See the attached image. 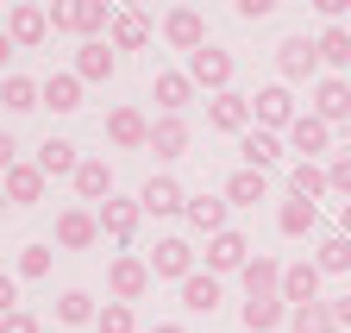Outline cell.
<instances>
[{"label": "cell", "instance_id": "obj_1", "mask_svg": "<svg viewBox=\"0 0 351 333\" xmlns=\"http://www.w3.org/2000/svg\"><path fill=\"white\" fill-rule=\"evenodd\" d=\"M276 69H282V89L289 82H307L320 69V45H307V38H282L276 45Z\"/></svg>", "mask_w": 351, "mask_h": 333}, {"label": "cell", "instance_id": "obj_2", "mask_svg": "<svg viewBox=\"0 0 351 333\" xmlns=\"http://www.w3.org/2000/svg\"><path fill=\"white\" fill-rule=\"evenodd\" d=\"M251 113H257V126L263 133H276V126H295V95L282 89V82H276V89H257V101H251Z\"/></svg>", "mask_w": 351, "mask_h": 333}, {"label": "cell", "instance_id": "obj_3", "mask_svg": "<svg viewBox=\"0 0 351 333\" xmlns=\"http://www.w3.org/2000/svg\"><path fill=\"white\" fill-rule=\"evenodd\" d=\"M163 38H169L176 51H189V57H195V51H207V19H201L195 7H176V13L163 19Z\"/></svg>", "mask_w": 351, "mask_h": 333}, {"label": "cell", "instance_id": "obj_4", "mask_svg": "<svg viewBox=\"0 0 351 333\" xmlns=\"http://www.w3.org/2000/svg\"><path fill=\"white\" fill-rule=\"evenodd\" d=\"M107 283H113V302H125V308H132V302L151 289V264H145V258H113Z\"/></svg>", "mask_w": 351, "mask_h": 333}, {"label": "cell", "instance_id": "obj_5", "mask_svg": "<svg viewBox=\"0 0 351 333\" xmlns=\"http://www.w3.org/2000/svg\"><path fill=\"white\" fill-rule=\"evenodd\" d=\"M314 119H326V126H351V82L326 76L314 89Z\"/></svg>", "mask_w": 351, "mask_h": 333}, {"label": "cell", "instance_id": "obj_6", "mask_svg": "<svg viewBox=\"0 0 351 333\" xmlns=\"http://www.w3.org/2000/svg\"><path fill=\"white\" fill-rule=\"evenodd\" d=\"M151 277H195V245L189 239H157V252H151Z\"/></svg>", "mask_w": 351, "mask_h": 333}, {"label": "cell", "instance_id": "obj_7", "mask_svg": "<svg viewBox=\"0 0 351 333\" xmlns=\"http://www.w3.org/2000/svg\"><path fill=\"white\" fill-rule=\"evenodd\" d=\"M189 82H201V89H213V95H226V82H232V57L226 51H195L189 57Z\"/></svg>", "mask_w": 351, "mask_h": 333}, {"label": "cell", "instance_id": "obj_8", "mask_svg": "<svg viewBox=\"0 0 351 333\" xmlns=\"http://www.w3.org/2000/svg\"><path fill=\"white\" fill-rule=\"evenodd\" d=\"M101 239V214H88V207H69V214H57V245L63 252H82V245Z\"/></svg>", "mask_w": 351, "mask_h": 333}, {"label": "cell", "instance_id": "obj_9", "mask_svg": "<svg viewBox=\"0 0 351 333\" xmlns=\"http://www.w3.org/2000/svg\"><path fill=\"white\" fill-rule=\"evenodd\" d=\"M44 32H51V7H13L7 13V38H13L19 51L44 45Z\"/></svg>", "mask_w": 351, "mask_h": 333}, {"label": "cell", "instance_id": "obj_10", "mask_svg": "<svg viewBox=\"0 0 351 333\" xmlns=\"http://www.w3.org/2000/svg\"><path fill=\"white\" fill-rule=\"evenodd\" d=\"M107 139H113L119 151H138V145H151V126H145L138 107H113V113H107Z\"/></svg>", "mask_w": 351, "mask_h": 333}, {"label": "cell", "instance_id": "obj_11", "mask_svg": "<svg viewBox=\"0 0 351 333\" xmlns=\"http://www.w3.org/2000/svg\"><path fill=\"white\" fill-rule=\"evenodd\" d=\"M282 302L289 308L320 302V264H282Z\"/></svg>", "mask_w": 351, "mask_h": 333}, {"label": "cell", "instance_id": "obj_12", "mask_svg": "<svg viewBox=\"0 0 351 333\" xmlns=\"http://www.w3.org/2000/svg\"><path fill=\"white\" fill-rule=\"evenodd\" d=\"M289 145L301 151V163H314V157L332 145V126H326V119H314V113H301L295 126H289Z\"/></svg>", "mask_w": 351, "mask_h": 333}, {"label": "cell", "instance_id": "obj_13", "mask_svg": "<svg viewBox=\"0 0 351 333\" xmlns=\"http://www.w3.org/2000/svg\"><path fill=\"white\" fill-rule=\"evenodd\" d=\"M251 264V245H245V233H219V239H207V271H245Z\"/></svg>", "mask_w": 351, "mask_h": 333}, {"label": "cell", "instance_id": "obj_14", "mask_svg": "<svg viewBox=\"0 0 351 333\" xmlns=\"http://www.w3.org/2000/svg\"><path fill=\"white\" fill-rule=\"evenodd\" d=\"M138 207H145V214H189V195L176 189L169 176H151V183L138 189Z\"/></svg>", "mask_w": 351, "mask_h": 333}, {"label": "cell", "instance_id": "obj_15", "mask_svg": "<svg viewBox=\"0 0 351 333\" xmlns=\"http://www.w3.org/2000/svg\"><path fill=\"white\" fill-rule=\"evenodd\" d=\"M0 189H7L13 207H32V201L44 195V170H38V163H13V170L0 176Z\"/></svg>", "mask_w": 351, "mask_h": 333}, {"label": "cell", "instance_id": "obj_16", "mask_svg": "<svg viewBox=\"0 0 351 333\" xmlns=\"http://www.w3.org/2000/svg\"><path fill=\"white\" fill-rule=\"evenodd\" d=\"M207 119H213V126H219V133H245V126H251V119H257V113H251V101H245V95H232V89H226V95H213V107H207Z\"/></svg>", "mask_w": 351, "mask_h": 333}, {"label": "cell", "instance_id": "obj_17", "mask_svg": "<svg viewBox=\"0 0 351 333\" xmlns=\"http://www.w3.org/2000/svg\"><path fill=\"white\" fill-rule=\"evenodd\" d=\"M38 170H44V176H75V170H82V157H75V145H69V139H57V133H51V139L38 145Z\"/></svg>", "mask_w": 351, "mask_h": 333}, {"label": "cell", "instance_id": "obj_18", "mask_svg": "<svg viewBox=\"0 0 351 333\" xmlns=\"http://www.w3.org/2000/svg\"><path fill=\"white\" fill-rule=\"evenodd\" d=\"M138 214H145V207H138V201H101V233L125 245L132 233H138Z\"/></svg>", "mask_w": 351, "mask_h": 333}, {"label": "cell", "instance_id": "obj_19", "mask_svg": "<svg viewBox=\"0 0 351 333\" xmlns=\"http://www.w3.org/2000/svg\"><path fill=\"white\" fill-rule=\"evenodd\" d=\"M239 277H245V302L251 296H282V264L276 258H251Z\"/></svg>", "mask_w": 351, "mask_h": 333}, {"label": "cell", "instance_id": "obj_20", "mask_svg": "<svg viewBox=\"0 0 351 333\" xmlns=\"http://www.w3.org/2000/svg\"><path fill=\"white\" fill-rule=\"evenodd\" d=\"M75 195L82 201H113V170H107V157H82V170H75Z\"/></svg>", "mask_w": 351, "mask_h": 333}, {"label": "cell", "instance_id": "obj_21", "mask_svg": "<svg viewBox=\"0 0 351 333\" xmlns=\"http://www.w3.org/2000/svg\"><path fill=\"white\" fill-rule=\"evenodd\" d=\"M182 308H189V314H213V308H219V277H213V271H195V277L182 283Z\"/></svg>", "mask_w": 351, "mask_h": 333}, {"label": "cell", "instance_id": "obj_22", "mask_svg": "<svg viewBox=\"0 0 351 333\" xmlns=\"http://www.w3.org/2000/svg\"><path fill=\"white\" fill-rule=\"evenodd\" d=\"M75 76H82V82H107V76H113V45H107V38H88V45H82Z\"/></svg>", "mask_w": 351, "mask_h": 333}, {"label": "cell", "instance_id": "obj_23", "mask_svg": "<svg viewBox=\"0 0 351 333\" xmlns=\"http://www.w3.org/2000/svg\"><path fill=\"white\" fill-rule=\"evenodd\" d=\"M239 151H245V170H270V163L282 157V139H276V133H263V126H251Z\"/></svg>", "mask_w": 351, "mask_h": 333}, {"label": "cell", "instance_id": "obj_24", "mask_svg": "<svg viewBox=\"0 0 351 333\" xmlns=\"http://www.w3.org/2000/svg\"><path fill=\"white\" fill-rule=\"evenodd\" d=\"M282 321H289V302H282V296H251V302H245V327H251V333H270V327H282Z\"/></svg>", "mask_w": 351, "mask_h": 333}, {"label": "cell", "instance_id": "obj_25", "mask_svg": "<svg viewBox=\"0 0 351 333\" xmlns=\"http://www.w3.org/2000/svg\"><path fill=\"white\" fill-rule=\"evenodd\" d=\"M189 95H195V82H189L182 69H163V76H157V107H163V113H176V119H182Z\"/></svg>", "mask_w": 351, "mask_h": 333}, {"label": "cell", "instance_id": "obj_26", "mask_svg": "<svg viewBox=\"0 0 351 333\" xmlns=\"http://www.w3.org/2000/svg\"><path fill=\"white\" fill-rule=\"evenodd\" d=\"M189 227H195V233H207V239H219V233H226V201L195 195V201H189Z\"/></svg>", "mask_w": 351, "mask_h": 333}, {"label": "cell", "instance_id": "obj_27", "mask_svg": "<svg viewBox=\"0 0 351 333\" xmlns=\"http://www.w3.org/2000/svg\"><path fill=\"white\" fill-rule=\"evenodd\" d=\"M151 151H157V157H182V151H189V126H182L176 113H163L157 126H151Z\"/></svg>", "mask_w": 351, "mask_h": 333}, {"label": "cell", "instance_id": "obj_28", "mask_svg": "<svg viewBox=\"0 0 351 333\" xmlns=\"http://www.w3.org/2000/svg\"><path fill=\"white\" fill-rule=\"evenodd\" d=\"M326 189H332V176L320 170V163H295V170H289V195L295 201H320Z\"/></svg>", "mask_w": 351, "mask_h": 333}, {"label": "cell", "instance_id": "obj_29", "mask_svg": "<svg viewBox=\"0 0 351 333\" xmlns=\"http://www.w3.org/2000/svg\"><path fill=\"white\" fill-rule=\"evenodd\" d=\"M0 101H7V113H32V107H44V89L32 76H7L0 82Z\"/></svg>", "mask_w": 351, "mask_h": 333}, {"label": "cell", "instance_id": "obj_30", "mask_svg": "<svg viewBox=\"0 0 351 333\" xmlns=\"http://www.w3.org/2000/svg\"><path fill=\"white\" fill-rule=\"evenodd\" d=\"M289 327L295 333H339V314H332V302H307V308H289Z\"/></svg>", "mask_w": 351, "mask_h": 333}, {"label": "cell", "instance_id": "obj_31", "mask_svg": "<svg viewBox=\"0 0 351 333\" xmlns=\"http://www.w3.org/2000/svg\"><path fill=\"white\" fill-rule=\"evenodd\" d=\"M44 107L51 113H75L82 107V76H51L44 82Z\"/></svg>", "mask_w": 351, "mask_h": 333}, {"label": "cell", "instance_id": "obj_32", "mask_svg": "<svg viewBox=\"0 0 351 333\" xmlns=\"http://www.w3.org/2000/svg\"><path fill=\"white\" fill-rule=\"evenodd\" d=\"M314 220H320V207H314V201H295V195L282 201V214H276V227H282L289 239H301V233H314Z\"/></svg>", "mask_w": 351, "mask_h": 333}, {"label": "cell", "instance_id": "obj_33", "mask_svg": "<svg viewBox=\"0 0 351 333\" xmlns=\"http://www.w3.org/2000/svg\"><path fill=\"white\" fill-rule=\"evenodd\" d=\"M314 264H320V277H345V271H351V239H345V233L320 239V258H314Z\"/></svg>", "mask_w": 351, "mask_h": 333}, {"label": "cell", "instance_id": "obj_34", "mask_svg": "<svg viewBox=\"0 0 351 333\" xmlns=\"http://www.w3.org/2000/svg\"><path fill=\"white\" fill-rule=\"evenodd\" d=\"M145 38H151V19L145 13H119L113 19V51H138Z\"/></svg>", "mask_w": 351, "mask_h": 333}, {"label": "cell", "instance_id": "obj_35", "mask_svg": "<svg viewBox=\"0 0 351 333\" xmlns=\"http://www.w3.org/2000/svg\"><path fill=\"white\" fill-rule=\"evenodd\" d=\"M314 45H320V63H332V69H345V63H351V32H345V25H326Z\"/></svg>", "mask_w": 351, "mask_h": 333}, {"label": "cell", "instance_id": "obj_36", "mask_svg": "<svg viewBox=\"0 0 351 333\" xmlns=\"http://www.w3.org/2000/svg\"><path fill=\"white\" fill-rule=\"evenodd\" d=\"M226 201H239V207H257V201H263V170H232V183H226Z\"/></svg>", "mask_w": 351, "mask_h": 333}, {"label": "cell", "instance_id": "obj_37", "mask_svg": "<svg viewBox=\"0 0 351 333\" xmlns=\"http://www.w3.org/2000/svg\"><path fill=\"white\" fill-rule=\"evenodd\" d=\"M57 321L82 327V321H101V308H95V296H82V289H69V296L57 302Z\"/></svg>", "mask_w": 351, "mask_h": 333}, {"label": "cell", "instance_id": "obj_38", "mask_svg": "<svg viewBox=\"0 0 351 333\" xmlns=\"http://www.w3.org/2000/svg\"><path fill=\"white\" fill-rule=\"evenodd\" d=\"M95 327H101V333H132V308H125V302H107Z\"/></svg>", "mask_w": 351, "mask_h": 333}, {"label": "cell", "instance_id": "obj_39", "mask_svg": "<svg viewBox=\"0 0 351 333\" xmlns=\"http://www.w3.org/2000/svg\"><path fill=\"white\" fill-rule=\"evenodd\" d=\"M51 271V245H25L19 252V277H44Z\"/></svg>", "mask_w": 351, "mask_h": 333}, {"label": "cell", "instance_id": "obj_40", "mask_svg": "<svg viewBox=\"0 0 351 333\" xmlns=\"http://www.w3.org/2000/svg\"><path fill=\"white\" fill-rule=\"evenodd\" d=\"M326 176H332V189H339V195H345V201H351V151H345V157H332V163H326Z\"/></svg>", "mask_w": 351, "mask_h": 333}, {"label": "cell", "instance_id": "obj_41", "mask_svg": "<svg viewBox=\"0 0 351 333\" xmlns=\"http://www.w3.org/2000/svg\"><path fill=\"white\" fill-rule=\"evenodd\" d=\"M13 308H19V283H13V277H7V271H0V321H7V314H13Z\"/></svg>", "mask_w": 351, "mask_h": 333}, {"label": "cell", "instance_id": "obj_42", "mask_svg": "<svg viewBox=\"0 0 351 333\" xmlns=\"http://www.w3.org/2000/svg\"><path fill=\"white\" fill-rule=\"evenodd\" d=\"M0 333H38V314H25V308H13L7 321H0Z\"/></svg>", "mask_w": 351, "mask_h": 333}, {"label": "cell", "instance_id": "obj_43", "mask_svg": "<svg viewBox=\"0 0 351 333\" xmlns=\"http://www.w3.org/2000/svg\"><path fill=\"white\" fill-rule=\"evenodd\" d=\"M13 151H19V145H13V133H0V176H7V170H13V163H19Z\"/></svg>", "mask_w": 351, "mask_h": 333}, {"label": "cell", "instance_id": "obj_44", "mask_svg": "<svg viewBox=\"0 0 351 333\" xmlns=\"http://www.w3.org/2000/svg\"><path fill=\"white\" fill-rule=\"evenodd\" d=\"M239 19H270V0H239Z\"/></svg>", "mask_w": 351, "mask_h": 333}, {"label": "cell", "instance_id": "obj_45", "mask_svg": "<svg viewBox=\"0 0 351 333\" xmlns=\"http://www.w3.org/2000/svg\"><path fill=\"white\" fill-rule=\"evenodd\" d=\"M19 45H13V38H7V25H0V69H7V57H13Z\"/></svg>", "mask_w": 351, "mask_h": 333}, {"label": "cell", "instance_id": "obj_46", "mask_svg": "<svg viewBox=\"0 0 351 333\" xmlns=\"http://www.w3.org/2000/svg\"><path fill=\"white\" fill-rule=\"evenodd\" d=\"M332 314H339V327H351V296H339V302H332Z\"/></svg>", "mask_w": 351, "mask_h": 333}, {"label": "cell", "instance_id": "obj_47", "mask_svg": "<svg viewBox=\"0 0 351 333\" xmlns=\"http://www.w3.org/2000/svg\"><path fill=\"white\" fill-rule=\"evenodd\" d=\"M151 333H189V327H182V321H157Z\"/></svg>", "mask_w": 351, "mask_h": 333}, {"label": "cell", "instance_id": "obj_48", "mask_svg": "<svg viewBox=\"0 0 351 333\" xmlns=\"http://www.w3.org/2000/svg\"><path fill=\"white\" fill-rule=\"evenodd\" d=\"M339 233H345V239H351V201H345V207H339Z\"/></svg>", "mask_w": 351, "mask_h": 333}, {"label": "cell", "instance_id": "obj_49", "mask_svg": "<svg viewBox=\"0 0 351 333\" xmlns=\"http://www.w3.org/2000/svg\"><path fill=\"white\" fill-rule=\"evenodd\" d=\"M0 207H7V189H0Z\"/></svg>", "mask_w": 351, "mask_h": 333}, {"label": "cell", "instance_id": "obj_50", "mask_svg": "<svg viewBox=\"0 0 351 333\" xmlns=\"http://www.w3.org/2000/svg\"><path fill=\"white\" fill-rule=\"evenodd\" d=\"M345 139H351V126H345Z\"/></svg>", "mask_w": 351, "mask_h": 333}]
</instances>
